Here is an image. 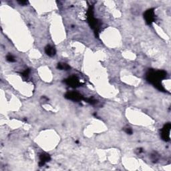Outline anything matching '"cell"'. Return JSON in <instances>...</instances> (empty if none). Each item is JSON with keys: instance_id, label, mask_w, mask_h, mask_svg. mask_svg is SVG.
Segmentation results:
<instances>
[{"instance_id": "cell-1", "label": "cell", "mask_w": 171, "mask_h": 171, "mask_svg": "<svg viewBox=\"0 0 171 171\" xmlns=\"http://www.w3.org/2000/svg\"><path fill=\"white\" fill-rule=\"evenodd\" d=\"M166 76V72L164 70H158V71L150 70L146 74V78H147L148 81L152 83L156 88L161 91H164V89L160 84V81L165 78Z\"/></svg>"}, {"instance_id": "cell-2", "label": "cell", "mask_w": 171, "mask_h": 171, "mask_svg": "<svg viewBox=\"0 0 171 171\" xmlns=\"http://www.w3.org/2000/svg\"><path fill=\"white\" fill-rule=\"evenodd\" d=\"M171 125L170 123H168L164 125L161 130V136L162 138L165 141H169L170 140V132Z\"/></svg>"}, {"instance_id": "cell-3", "label": "cell", "mask_w": 171, "mask_h": 171, "mask_svg": "<svg viewBox=\"0 0 171 171\" xmlns=\"http://www.w3.org/2000/svg\"><path fill=\"white\" fill-rule=\"evenodd\" d=\"M144 17L146 20V22L148 24H151L154 21L155 17H154V9H150L147 10L144 14Z\"/></svg>"}, {"instance_id": "cell-4", "label": "cell", "mask_w": 171, "mask_h": 171, "mask_svg": "<svg viewBox=\"0 0 171 171\" xmlns=\"http://www.w3.org/2000/svg\"><path fill=\"white\" fill-rule=\"evenodd\" d=\"M65 97L68 98V99L74 100V101H80V100H82V96L81 94L74 92H68V93L66 94Z\"/></svg>"}, {"instance_id": "cell-5", "label": "cell", "mask_w": 171, "mask_h": 171, "mask_svg": "<svg viewBox=\"0 0 171 171\" xmlns=\"http://www.w3.org/2000/svg\"><path fill=\"white\" fill-rule=\"evenodd\" d=\"M50 159H51V157L49 154L47 153H42L40 155V162L39 165L40 166H44L46 162H49Z\"/></svg>"}, {"instance_id": "cell-6", "label": "cell", "mask_w": 171, "mask_h": 171, "mask_svg": "<svg viewBox=\"0 0 171 171\" xmlns=\"http://www.w3.org/2000/svg\"><path fill=\"white\" fill-rule=\"evenodd\" d=\"M66 82L67 83L68 85H70L72 87H77V86H79L80 85V82L78 79L76 77H70L68 78V79L66 80Z\"/></svg>"}, {"instance_id": "cell-7", "label": "cell", "mask_w": 171, "mask_h": 171, "mask_svg": "<svg viewBox=\"0 0 171 171\" xmlns=\"http://www.w3.org/2000/svg\"><path fill=\"white\" fill-rule=\"evenodd\" d=\"M45 52H46V54H47L48 56H50V57H52V56H55L56 52L55 48H54L53 46L50 45H48L45 48Z\"/></svg>"}, {"instance_id": "cell-8", "label": "cell", "mask_w": 171, "mask_h": 171, "mask_svg": "<svg viewBox=\"0 0 171 171\" xmlns=\"http://www.w3.org/2000/svg\"><path fill=\"white\" fill-rule=\"evenodd\" d=\"M58 69L60 70H68V69H70V66L66 64H58Z\"/></svg>"}, {"instance_id": "cell-9", "label": "cell", "mask_w": 171, "mask_h": 171, "mask_svg": "<svg viewBox=\"0 0 171 171\" xmlns=\"http://www.w3.org/2000/svg\"><path fill=\"white\" fill-rule=\"evenodd\" d=\"M6 58H7V61H9L10 62H15V58H14V57L12 55H11V54H9V55L7 56V57H6Z\"/></svg>"}, {"instance_id": "cell-10", "label": "cell", "mask_w": 171, "mask_h": 171, "mask_svg": "<svg viewBox=\"0 0 171 171\" xmlns=\"http://www.w3.org/2000/svg\"><path fill=\"white\" fill-rule=\"evenodd\" d=\"M29 74H30V70L27 69L23 72L22 75H23V76H24L25 78H27L28 76H29Z\"/></svg>"}, {"instance_id": "cell-11", "label": "cell", "mask_w": 171, "mask_h": 171, "mask_svg": "<svg viewBox=\"0 0 171 171\" xmlns=\"http://www.w3.org/2000/svg\"><path fill=\"white\" fill-rule=\"evenodd\" d=\"M125 132L127 133L128 134H132V130L130 128V127H127L125 128Z\"/></svg>"}, {"instance_id": "cell-12", "label": "cell", "mask_w": 171, "mask_h": 171, "mask_svg": "<svg viewBox=\"0 0 171 171\" xmlns=\"http://www.w3.org/2000/svg\"><path fill=\"white\" fill-rule=\"evenodd\" d=\"M19 3L20 4H21V5H25V4H27V1H19Z\"/></svg>"}]
</instances>
